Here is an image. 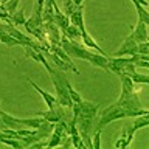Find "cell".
Returning a JSON list of instances; mask_svg holds the SVG:
<instances>
[{
	"label": "cell",
	"instance_id": "obj_1",
	"mask_svg": "<svg viewBox=\"0 0 149 149\" xmlns=\"http://www.w3.org/2000/svg\"><path fill=\"white\" fill-rule=\"evenodd\" d=\"M48 74L51 78V82H53V87L56 90V100H58V104L64 106V107H72L73 101L70 100V95L67 92V86H65V81H67V76H65V72L56 68V67H50Z\"/></svg>",
	"mask_w": 149,
	"mask_h": 149
},
{
	"label": "cell",
	"instance_id": "obj_2",
	"mask_svg": "<svg viewBox=\"0 0 149 149\" xmlns=\"http://www.w3.org/2000/svg\"><path fill=\"white\" fill-rule=\"evenodd\" d=\"M116 104H120L126 110H140V109H143L141 102H140V98L135 92L127 95V96H120L118 101H116Z\"/></svg>",
	"mask_w": 149,
	"mask_h": 149
},
{
	"label": "cell",
	"instance_id": "obj_3",
	"mask_svg": "<svg viewBox=\"0 0 149 149\" xmlns=\"http://www.w3.org/2000/svg\"><path fill=\"white\" fill-rule=\"evenodd\" d=\"M137 53V42H135L132 33L126 37L124 42L118 47V50L113 53V56H132Z\"/></svg>",
	"mask_w": 149,
	"mask_h": 149
},
{
	"label": "cell",
	"instance_id": "obj_4",
	"mask_svg": "<svg viewBox=\"0 0 149 149\" xmlns=\"http://www.w3.org/2000/svg\"><path fill=\"white\" fill-rule=\"evenodd\" d=\"M42 30L45 33V37L50 44H59L61 42V30L54 25L53 22H44L42 23Z\"/></svg>",
	"mask_w": 149,
	"mask_h": 149
},
{
	"label": "cell",
	"instance_id": "obj_5",
	"mask_svg": "<svg viewBox=\"0 0 149 149\" xmlns=\"http://www.w3.org/2000/svg\"><path fill=\"white\" fill-rule=\"evenodd\" d=\"M134 134H135V129H134L132 123H130V124H124L123 130H121V137H120L118 141L115 143V148H118V149L127 148L130 144V141H132V138H134Z\"/></svg>",
	"mask_w": 149,
	"mask_h": 149
},
{
	"label": "cell",
	"instance_id": "obj_6",
	"mask_svg": "<svg viewBox=\"0 0 149 149\" xmlns=\"http://www.w3.org/2000/svg\"><path fill=\"white\" fill-rule=\"evenodd\" d=\"M44 56L47 58V61H51V62L54 64V67L56 68H59V70H62V72H74V68L72 67V65H68L67 62H64L62 59L59 58L58 54H54V53H51L50 50H47L44 51ZM76 74V73H74Z\"/></svg>",
	"mask_w": 149,
	"mask_h": 149
},
{
	"label": "cell",
	"instance_id": "obj_7",
	"mask_svg": "<svg viewBox=\"0 0 149 149\" xmlns=\"http://www.w3.org/2000/svg\"><path fill=\"white\" fill-rule=\"evenodd\" d=\"M81 31V39H82V45L86 47V48H92V50H95L96 53H100V54H104V56H109V54H106V51L101 48L100 45L96 44L95 40H93V37L87 33L86 28H82V30H79Z\"/></svg>",
	"mask_w": 149,
	"mask_h": 149
},
{
	"label": "cell",
	"instance_id": "obj_8",
	"mask_svg": "<svg viewBox=\"0 0 149 149\" xmlns=\"http://www.w3.org/2000/svg\"><path fill=\"white\" fill-rule=\"evenodd\" d=\"M28 82H30V84H31V87L34 88V90L42 96V100L45 101V104L48 106V109H51V107H54V106H58V100H56V96H54V95H51V93L45 92V90H42V88L37 86V84L33 81V79H28Z\"/></svg>",
	"mask_w": 149,
	"mask_h": 149
},
{
	"label": "cell",
	"instance_id": "obj_9",
	"mask_svg": "<svg viewBox=\"0 0 149 149\" xmlns=\"http://www.w3.org/2000/svg\"><path fill=\"white\" fill-rule=\"evenodd\" d=\"M48 50L51 51V53H54V54H58L61 59L64 61V62H67L68 65H72V67L74 68V73L76 74H79V70L76 68V65H74V62H73V59L70 58V56L65 53V51L62 50V47H61L59 44H50V47H48Z\"/></svg>",
	"mask_w": 149,
	"mask_h": 149
},
{
	"label": "cell",
	"instance_id": "obj_10",
	"mask_svg": "<svg viewBox=\"0 0 149 149\" xmlns=\"http://www.w3.org/2000/svg\"><path fill=\"white\" fill-rule=\"evenodd\" d=\"M132 36L135 42H146L148 40V25L146 23H143L141 20L137 22V25L132 28Z\"/></svg>",
	"mask_w": 149,
	"mask_h": 149
},
{
	"label": "cell",
	"instance_id": "obj_11",
	"mask_svg": "<svg viewBox=\"0 0 149 149\" xmlns=\"http://www.w3.org/2000/svg\"><path fill=\"white\" fill-rule=\"evenodd\" d=\"M79 113L84 115V116H88V118H95L96 113H98V104L95 102H90V101H81L79 102Z\"/></svg>",
	"mask_w": 149,
	"mask_h": 149
},
{
	"label": "cell",
	"instance_id": "obj_12",
	"mask_svg": "<svg viewBox=\"0 0 149 149\" xmlns=\"http://www.w3.org/2000/svg\"><path fill=\"white\" fill-rule=\"evenodd\" d=\"M118 76L121 79V95L120 96H127L130 93H134L135 92V84L132 82V79L124 73H118Z\"/></svg>",
	"mask_w": 149,
	"mask_h": 149
},
{
	"label": "cell",
	"instance_id": "obj_13",
	"mask_svg": "<svg viewBox=\"0 0 149 149\" xmlns=\"http://www.w3.org/2000/svg\"><path fill=\"white\" fill-rule=\"evenodd\" d=\"M25 56L26 58H31V59H34V61H37V62H40L44 67L48 70L51 65L48 64V61H47V58L44 56V53H40V51H37V50H34V48H30V47H25Z\"/></svg>",
	"mask_w": 149,
	"mask_h": 149
},
{
	"label": "cell",
	"instance_id": "obj_14",
	"mask_svg": "<svg viewBox=\"0 0 149 149\" xmlns=\"http://www.w3.org/2000/svg\"><path fill=\"white\" fill-rule=\"evenodd\" d=\"M44 121H45V118L40 115L33 116V118H17V123L20 126H23V127H31V129H37Z\"/></svg>",
	"mask_w": 149,
	"mask_h": 149
},
{
	"label": "cell",
	"instance_id": "obj_15",
	"mask_svg": "<svg viewBox=\"0 0 149 149\" xmlns=\"http://www.w3.org/2000/svg\"><path fill=\"white\" fill-rule=\"evenodd\" d=\"M53 23L62 31L70 25V19H68V16H65L62 11H56L54 16H53Z\"/></svg>",
	"mask_w": 149,
	"mask_h": 149
},
{
	"label": "cell",
	"instance_id": "obj_16",
	"mask_svg": "<svg viewBox=\"0 0 149 149\" xmlns=\"http://www.w3.org/2000/svg\"><path fill=\"white\" fill-rule=\"evenodd\" d=\"M70 19V23L74 26H78L79 30H82V28H86V25H84V13H82V6H79L76 11H74L72 16L68 17Z\"/></svg>",
	"mask_w": 149,
	"mask_h": 149
},
{
	"label": "cell",
	"instance_id": "obj_17",
	"mask_svg": "<svg viewBox=\"0 0 149 149\" xmlns=\"http://www.w3.org/2000/svg\"><path fill=\"white\" fill-rule=\"evenodd\" d=\"M62 36H65L67 39L70 40H76V37H81V31H79V28L78 26H74V25H70L65 28V30H62V33H61Z\"/></svg>",
	"mask_w": 149,
	"mask_h": 149
},
{
	"label": "cell",
	"instance_id": "obj_18",
	"mask_svg": "<svg viewBox=\"0 0 149 149\" xmlns=\"http://www.w3.org/2000/svg\"><path fill=\"white\" fill-rule=\"evenodd\" d=\"M149 113H144V115H138V116H134V121H132V126L135 130L138 129H143V127H148L149 124Z\"/></svg>",
	"mask_w": 149,
	"mask_h": 149
},
{
	"label": "cell",
	"instance_id": "obj_19",
	"mask_svg": "<svg viewBox=\"0 0 149 149\" xmlns=\"http://www.w3.org/2000/svg\"><path fill=\"white\" fill-rule=\"evenodd\" d=\"M0 42H3L5 45L8 47H16V45H20V42H19L17 39H14V37L11 34H8L5 30H2L0 28Z\"/></svg>",
	"mask_w": 149,
	"mask_h": 149
},
{
	"label": "cell",
	"instance_id": "obj_20",
	"mask_svg": "<svg viewBox=\"0 0 149 149\" xmlns=\"http://www.w3.org/2000/svg\"><path fill=\"white\" fill-rule=\"evenodd\" d=\"M25 9H22V8H17L16 11H14L13 14H11V22L14 23V25H23L25 23Z\"/></svg>",
	"mask_w": 149,
	"mask_h": 149
},
{
	"label": "cell",
	"instance_id": "obj_21",
	"mask_svg": "<svg viewBox=\"0 0 149 149\" xmlns=\"http://www.w3.org/2000/svg\"><path fill=\"white\" fill-rule=\"evenodd\" d=\"M62 135L58 134L56 130H53L50 135H48V140H47V148H58L61 146V141H62Z\"/></svg>",
	"mask_w": 149,
	"mask_h": 149
},
{
	"label": "cell",
	"instance_id": "obj_22",
	"mask_svg": "<svg viewBox=\"0 0 149 149\" xmlns=\"http://www.w3.org/2000/svg\"><path fill=\"white\" fill-rule=\"evenodd\" d=\"M134 5H135V9H137V14H138V20H141L143 23L149 25V13H148L146 6L138 5V3H134Z\"/></svg>",
	"mask_w": 149,
	"mask_h": 149
},
{
	"label": "cell",
	"instance_id": "obj_23",
	"mask_svg": "<svg viewBox=\"0 0 149 149\" xmlns=\"http://www.w3.org/2000/svg\"><path fill=\"white\" fill-rule=\"evenodd\" d=\"M65 86H67V92H68V95H70V100H72V101L74 102V104H79V102L82 101V98H81V95H79V93H78V92L72 87V84H70L68 79L65 81Z\"/></svg>",
	"mask_w": 149,
	"mask_h": 149
},
{
	"label": "cell",
	"instance_id": "obj_24",
	"mask_svg": "<svg viewBox=\"0 0 149 149\" xmlns=\"http://www.w3.org/2000/svg\"><path fill=\"white\" fill-rule=\"evenodd\" d=\"M0 143L6 144V146H11V148H16V149H23V144L19 138H11V137H3L0 138Z\"/></svg>",
	"mask_w": 149,
	"mask_h": 149
},
{
	"label": "cell",
	"instance_id": "obj_25",
	"mask_svg": "<svg viewBox=\"0 0 149 149\" xmlns=\"http://www.w3.org/2000/svg\"><path fill=\"white\" fill-rule=\"evenodd\" d=\"M79 6H82V5H74L72 0H65V2H64V14L70 17Z\"/></svg>",
	"mask_w": 149,
	"mask_h": 149
},
{
	"label": "cell",
	"instance_id": "obj_26",
	"mask_svg": "<svg viewBox=\"0 0 149 149\" xmlns=\"http://www.w3.org/2000/svg\"><path fill=\"white\" fill-rule=\"evenodd\" d=\"M70 137H72V144L73 148L76 149H86V144H84L81 135H79V132H74V134H70Z\"/></svg>",
	"mask_w": 149,
	"mask_h": 149
},
{
	"label": "cell",
	"instance_id": "obj_27",
	"mask_svg": "<svg viewBox=\"0 0 149 149\" xmlns=\"http://www.w3.org/2000/svg\"><path fill=\"white\" fill-rule=\"evenodd\" d=\"M129 78L132 79L134 84H148L149 82V76H148V74H141V73H137V72H135L134 74H130Z\"/></svg>",
	"mask_w": 149,
	"mask_h": 149
},
{
	"label": "cell",
	"instance_id": "obj_28",
	"mask_svg": "<svg viewBox=\"0 0 149 149\" xmlns=\"http://www.w3.org/2000/svg\"><path fill=\"white\" fill-rule=\"evenodd\" d=\"M101 132L102 130H100V129L93 130V135H92V146H93V149H100L101 148Z\"/></svg>",
	"mask_w": 149,
	"mask_h": 149
},
{
	"label": "cell",
	"instance_id": "obj_29",
	"mask_svg": "<svg viewBox=\"0 0 149 149\" xmlns=\"http://www.w3.org/2000/svg\"><path fill=\"white\" fill-rule=\"evenodd\" d=\"M137 53L140 54H149V44L146 42H138L137 44Z\"/></svg>",
	"mask_w": 149,
	"mask_h": 149
},
{
	"label": "cell",
	"instance_id": "obj_30",
	"mask_svg": "<svg viewBox=\"0 0 149 149\" xmlns=\"http://www.w3.org/2000/svg\"><path fill=\"white\" fill-rule=\"evenodd\" d=\"M132 3H138V5H143V6H146L148 8V5H149V2L148 0H130Z\"/></svg>",
	"mask_w": 149,
	"mask_h": 149
},
{
	"label": "cell",
	"instance_id": "obj_31",
	"mask_svg": "<svg viewBox=\"0 0 149 149\" xmlns=\"http://www.w3.org/2000/svg\"><path fill=\"white\" fill-rule=\"evenodd\" d=\"M74 5H82V0H72Z\"/></svg>",
	"mask_w": 149,
	"mask_h": 149
},
{
	"label": "cell",
	"instance_id": "obj_32",
	"mask_svg": "<svg viewBox=\"0 0 149 149\" xmlns=\"http://www.w3.org/2000/svg\"><path fill=\"white\" fill-rule=\"evenodd\" d=\"M0 129H3V124H2V118H0Z\"/></svg>",
	"mask_w": 149,
	"mask_h": 149
}]
</instances>
